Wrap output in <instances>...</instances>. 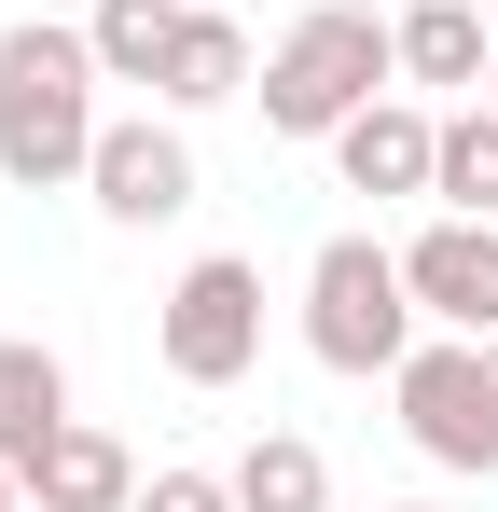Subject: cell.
<instances>
[{
    "label": "cell",
    "instance_id": "cell-1",
    "mask_svg": "<svg viewBox=\"0 0 498 512\" xmlns=\"http://www.w3.org/2000/svg\"><path fill=\"white\" fill-rule=\"evenodd\" d=\"M97 42L83 28H56V14H14L0 28V180L14 194H83V167H97Z\"/></svg>",
    "mask_w": 498,
    "mask_h": 512
},
{
    "label": "cell",
    "instance_id": "cell-2",
    "mask_svg": "<svg viewBox=\"0 0 498 512\" xmlns=\"http://www.w3.org/2000/svg\"><path fill=\"white\" fill-rule=\"evenodd\" d=\"M402 84V42H388V14H360V0H319L277 56H263V139H332L346 111H374V97Z\"/></svg>",
    "mask_w": 498,
    "mask_h": 512
},
{
    "label": "cell",
    "instance_id": "cell-3",
    "mask_svg": "<svg viewBox=\"0 0 498 512\" xmlns=\"http://www.w3.org/2000/svg\"><path fill=\"white\" fill-rule=\"evenodd\" d=\"M415 277L388 236H319V263H305V360L319 374H402L415 360Z\"/></svg>",
    "mask_w": 498,
    "mask_h": 512
},
{
    "label": "cell",
    "instance_id": "cell-4",
    "mask_svg": "<svg viewBox=\"0 0 498 512\" xmlns=\"http://www.w3.org/2000/svg\"><path fill=\"white\" fill-rule=\"evenodd\" d=\"M153 360L180 388H236L263 360V263L249 250H194L166 277V305H153Z\"/></svg>",
    "mask_w": 498,
    "mask_h": 512
},
{
    "label": "cell",
    "instance_id": "cell-5",
    "mask_svg": "<svg viewBox=\"0 0 498 512\" xmlns=\"http://www.w3.org/2000/svg\"><path fill=\"white\" fill-rule=\"evenodd\" d=\"M388 402H402V443L429 471H471V485L498 471V360H485V333H415Z\"/></svg>",
    "mask_w": 498,
    "mask_h": 512
},
{
    "label": "cell",
    "instance_id": "cell-6",
    "mask_svg": "<svg viewBox=\"0 0 498 512\" xmlns=\"http://www.w3.org/2000/svg\"><path fill=\"white\" fill-rule=\"evenodd\" d=\"M83 194H97V222H125V236L180 222V208H194V139H180V111H111Z\"/></svg>",
    "mask_w": 498,
    "mask_h": 512
},
{
    "label": "cell",
    "instance_id": "cell-7",
    "mask_svg": "<svg viewBox=\"0 0 498 512\" xmlns=\"http://www.w3.org/2000/svg\"><path fill=\"white\" fill-rule=\"evenodd\" d=\"M402 277H415V319L429 333H498V222L443 208L429 236H402Z\"/></svg>",
    "mask_w": 498,
    "mask_h": 512
},
{
    "label": "cell",
    "instance_id": "cell-8",
    "mask_svg": "<svg viewBox=\"0 0 498 512\" xmlns=\"http://www.w3.org/2000/svg\"><path fill=\"white\" fill-rule=\"evenodd\" d=\"M429 153H443V111H415L402 84L374 97V111H346V125H332L346 194H429Z\"/></svg>",
    "mask_w": 498,
    "mask_h": 512
},
{
    "label": "cell",
    "instance_id": "cell-9",
    "mask_svg": "<svg viewBox=\"0 0 498 512\" xmlns=\"http://www.w3.org/2000/svg\"><path fill=\"white\" fill-rule=\"evenodd\" d=\"M263 84V56H249V28H236V0H180V42H166V111H222V97Z\"/></svg>",
    "mask_w": 498,
    "mask_h": 512
},
{
    "label": "cell",
    "instance_id": "cell-10",
    "mask_svg": "<svg viewBox=\"0 0 498 512\" xmlns=\"http://www.w3.org/2000/svg\"><path fill=\"white\" fill-rule=\"evenodd\" d=\"M28 512H139V457L97 416H70L42 457H28Z\"/></svg>",
    "mask_w": 498,
    "mask_h": 512
},
{
    "label": "cell",
    "instance_id": "cell-11",
    "mask_svg": "<svg viewBox=\"0 0 498 512\" xmlns=\"http://www.w3.org/2000/svg\"><path fill=\"white\" fill-rule=\"evenodd\" d=\"M388 42H402V84H471L485 97V56H498L485 0H388Z\"/></svg>",
    "mask_w": 498,
    "mask_h": 512
},
{
    "label": "cell",
    "instance_id": "cell-12",
    "mask_svg": "<svg viewBox=\"0 0 498 512\" xmlns=\"http://www.w3.org/2000/svg\"><path fill=\"white\" fill-rule=\"evenodd\" d=\"M56 429H70V360H56L42 333H0V457L28 471Z\"/></svg>",
    "mask_w": 498,
    "mask_h": 512
},
{
    "label": "cell",
    "instance_id": "cell-13",
    "mask_svg": "<svg viewBox=\"0 0 498 512\" xmlns=\"http://www.w3.org/2000/svg\"><path fill=\"white\" fill-rule=\"evenodd\" d=\"M236 512H332V457L305 429H249L236 443Z\"/></svg>",
    "mask_w": 498,
    "mask_h": 512
},
{
    "label": "cell",
    "instance_id": "cell-14",
    "mask_svg": "<svg viewBox=\"0 0 498 512\" xmlns=\"http://www.w3.org/2000/svg\"><path fill=\"white\" fill-rule=\"evenodd\" d=\"M429 208H471V222H498V97H457V111H443Z\"/></svg>",
    "mask_w": 498,
    "mask_h": 512
},
{
    "label": "cell",
    "instance_id": "cell-15",
    "mask_svg": "<svg viewBox=\"0 0 498 512\" xmlns=\"http://www.w3.org/2000/svg\"><path fill=\"white\" fill-rule=\"evenodd\" d=\"M83 42H97V70L111 84H166V42H180V0H83Z\"/></svg>",
    "mask_w": 498,
    "mask_h": 512
},
{
    "label": "cell",
    "instance_id": "cell-16",
    "mask_svg": "<svg viewBox=\"0 0 498 512\" xmlns=\"http://www.w3.org/2000/svg\"><path fill=\"white\" fill-rule=\"evenodd\" d=\"M139 512H236V471H153Z\"/></svg>",
    "mask_w": 498,
    "mask_h": 512
},
{
    "label": "cell",
    "instance_id": "cell-17",
    "mask_svg": "<svg viewBox=\"0 0 498 512\" xmlns=\"http://www.w3.org/2000/svg\"><path fill=\"white\" fill-rule=\"evenodd\" d=\"M0 512H28V471H14V457H0Z\"/></svg>",
    "mask_w": 498,
    "mask_h": 512
},
{
    "label": "cell",
    "instance_id": "cell-18",
    "mask_svg": "<svg viewBox=\"0 0 498 512\" xmlns=\"http://www.w3.org/2000/svg\"><path fill=\"white\" fill-rule=\"evenodd\" d=\"M485 97H498V56H485Z\"/></svg>",
    "mask_w": 498,
    "mask_h": 512
},
{
    "label": "cell",
    "instance_id": "cell-19",
    "mask_svg": "<svg viewBox=\"0 0 498 512\" xmlns=\"http://www.w3.org/2000/svg\"><path fill=\"white\" fill-rule=\"evenodd\" d=\"M360 14H388V0H360Z\"/></svg>",
    "mask_w": 498,
    "mask_h": 512
},
{
    "label": "cell",
    "instance_id": "cell-20",
    "mask_svg": "<svg viewBox=\"0 0 498 512\" xmlns=\"http://www.w3.org/2000/svg\"><path fill=\"white\" fill-rule=\"evenodd\" d=\"M402 512H429V499H402Z\"/></svg>",
    "mask_w": 498,
    "mask_h": 512
},
{
    "label": "cell",
    "instance_id": "cell-21",
    "mask_svg": "<svg viewBox=\"0 0 498 512\" xmlns=\"http://www.w3.org/2000/svg\"><path fill=\"white\" fill-rule=\"evenodd\" d=\"M485 360H498V333H485Z\"/></svg>",
    "mask_w": 498,
    "mask_h": 512
}]
</instances>
